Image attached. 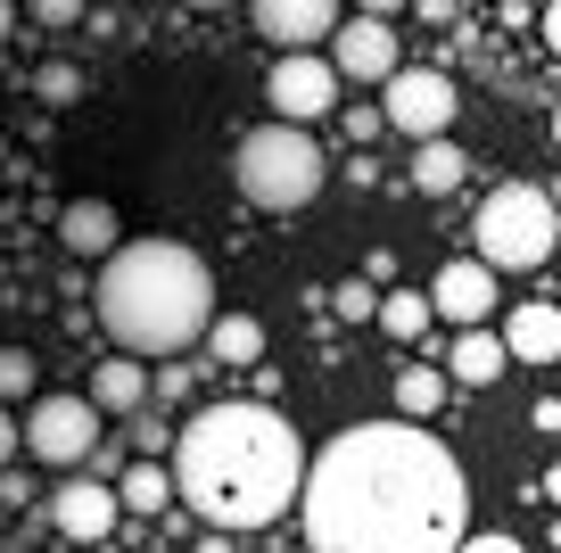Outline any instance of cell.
<instances>
[{
  "mask_svg": "<svg viewBox=\"0 0 561 553\" xmlns=\"http://www.w3.org/2000/svg\"><path fill=\"white\" fill-rule=\"evenodd\" d=\"M18 430H25V447H34V463H50V471H75V463H91V454L107 447L91 397H34V414H25Z\"/></svg>",
  "mask_w": 561,
  "mask_h": 553,
  "instance_id": "cell-7",
  "label": "cell"
},
{
  "mask_svg": "<svg viewBox=\"0 0 561 553\" xmlns=\"http://www.w3.org/2000/svg\"><path fill=\"white\" fill-rule=\"evenodd\" d=\"M446 363H404L397 372V421H413V430H430L438 421V405H446Z\"/></svg>",
  "mask_w": 561,
  "mask_h": 553,
  "instance_id": "cell-17",
  "label": "cell"
},
{
  "mask_svg": "<svg viewBox=\"0 0 561 553\" xmlns=\"http://www.w3.org/2000/svg\"><path fill=\"white\" fill-rule=\"evenodd\" d=\"M462 553H528V545H520V537H495V529H488V537H462Z\"/></svg>",
  "mask_w": 561,
  "mask_h": 553,
  "instance_id": "cell-26",
  "label": "cell"
},
{
  "mask_svg": "<svg viewBox=\"0 0 561 553\" xmlns=\"http://www.w3.org/2000/svg\"><path fill=\"white\" fill-rule=\"evenodd\" d=\"M347 133H355V149H371V140L388 133V116H380V108H347Z\"/></svg>",
  "mask_w": 561,
  "mask_h": 553,
  "instance_id": "cell-25",
  "label": "cell"
},
{
  "mask_svg": "<svg viewBox=\"0 0 561 553\" xmlns=\"http://www.w3.org/2000/svg\"><path fill=\"white\" fill-rule=\"evenodd\" d=\"M339 25H347V9H331V0H256V34L289 42V58H306V42H331Z\"/></svg>",
  "mask_w": 561,
  "mask_h": 553,
  "instance_id": "cell-12",
  "label": "cell"
},
{
  "mask_svg": "<svg viewBox=\"0 0 561 553\" xmlns=\"http://www.w3.org/2000/svg\"><path fill=\"white\" fill-rule=\"evenodd\" d=\"M462 173H471V166H462V149H455V140H430V149H413V191H421V199L462 191Z\"/></svg>",
  "mask_w": 561,
  "mask_h": 553,
  "instance_id": "cell-19",
  "label": "cell"
},
{
  "mask_svg": "<svg viewBox=\"0 0 561 553\" xmlns=\"http://www.w3.org/2000/svg\"><path fill=\"white\" fill-rule=\"evenodd\" d=\"M18 397H34V356H25V347H0V414Z\"/></svg>",
  "mask_w": 561,
  "mask_h": 553,
  "instance_id": "cell-24",
  "label": "cell"
},
{
  "mask_svg": "<svg viewBox=\"0 0 561 553\" xmlns=\"http://www.w3.org/2000/svg\"><path fill=\"white\" fill-rule=\"evenodd\" d=\"M430 323H438V314H430V290H388L380 297V330L388 339H430Z\"/></svg>",
  "mask_w": 561,
  "mask_h": 553,
  "instance_id": "cell-21",
  "label": "cell"
},
{
  "mask_svg": "<svg viewBox=\"0 0 561 553\" xmlns=\"http://www.w3.org/2000/svg\"><path fill=\"white\" fill-rule=\"evenodd\" d=\"M264 108H273V124H314V116H331L339 108V75H331V58H273V75H264Z\"/></svg>",
  "mask_w": 561,
  "mask_h": 553,
  "instance_id": "cell-8",
  "label": "cell"
},
{
  "mask_svg": "<svg viewBox=\"0 0 561 553\" xmlns=\"http://www.w3.org/2000/svg\"><path fill=\"white\" fill-rule=\"evenodd\" d=\"M528 421H537L545 438H561V397H537V405H528Z\"/></svg>",
  "mask_w": 561,
  "mask_h": 553,
  "instance_id": "cell-27",
  "label": "cell"
},
{
  "mask_svg": "<svg viewBox=\"0 0 561 553\" xmlns=\"http://www.w3.org/2000/svg\"><path fill=\"white\" fill-rule=\"evenodd\" d=\"M553 215H561V182H553Z\"/></svg>",
  "mask_w": 561,
  "mask_h": 553,
  "instance_id": "cell-35",
  "label": "cell"
},
{
  "mask_svg": "<svg viewBox=\"0 0 561 553\" xmlns=\"http://www.w3.org/2000/svg\"><path fill=\"white\" fill-rule=\"evenodd\" d=\"M331 314H339V323H380V290H371L364 273L339 281V290H331Z\"/></svg>",
  "mask_w": 561,
  "mask_h": 553,
  "instance_id": "cell-23",
  "label": "cell"
},
{
  "mask_svg": "<svg viewBox=\"0 0 561 553\" xmlns=\"http://www.w3.org/2000/svg\"><path fill=\"white\" fill-rule=\"evenodd\" d=\"M198 553H231V537H215V529H207V537H198Z\"/></svg>",
  "mask_w": 561,
  "mask_h": 553,
  "instance_id": "cell-31",
  "label": "cell"
},
{
  "mask_svg": "<svg viewBox=\"0 0 561 553\" xmlns=\"http://www.w3.org/2000/svg\"><path fill=\"white\" fill-rule=\"evenodd\" d=\"M495 273L479 257H455V264H438V281H430V314H446L455 330H495Z\"/></svg>",
  "mask_w": 561,
  "mask_h": 553,
  "instance_id": "cell-10",
  "label": "cell"
},
{
  "mask_svg": "<svg viewBox=\"0 0 561 553\" xmlns=\"http://www.w3.org/2000/svg\"><path fill=\"white\" fill-rule=\"evenodd\" d=\"M537 34H545V50L561 58V0H553V9H537Z\"/></svg>",
  "mask_w": 561,
  "mask_h": 553,
  "instance_id": "cell-29",
  "label": "cell"
},
{
  "mask_svg": "<svg viewBox=\"0 0 561 553\" xmlns=\"http://www.w3.org/2000/svg\"><path fill=\"white\" fill-rule=\"evenodd\" d=\"M207 347H215V363H264V323L256 314H215Z\"/></svg>",
  "mask_w": 561,
  "mask_h": 553,
  "instance_id": "cell-20",
  "label": "cell"
},
{
  "mask_svg": "<svg viewBox=\"0 0 561 553\" xmlns=\"http://www.w3.org/2000/svg\"><path fill=\"white\" fill-rule=\"evenodd\" d=\"M75 18H83L75 0H42V9H34V25H75Z\"/></svg>",
  "mask_w": 561,
  "mask_h": 553,
  "instance_id": "cell-28",
  "label": "cell"
},
{
  "mask_svg": "<svg viewBox=\"0 0 561 553\" xmlns=\"http://www.w3.org/2000/svg\"><path fill=\"white\" fill-rule=\"evenodd\" d=\"M553 140H561V108H553Z\"/></svg>",
  "mask_w": 561,
  "mask_h": 553,
  "instance_id": "cell-34",
  "label": "cell"
},
{
  "mask_svg": "<svg viewBox=\"0 0 561 553\" xmlns=\"http://www.w3.org/2000/svg\"><path fill=\"white\" fill-rule=\"evenodd\" d=\"M380 116H388V133H404L413 149H430V140H455L462 91H455V75H438V67H404L397 83L380 91Z\"/></svg>",
  "mask_w": 561,
  "mask_h": 553,
  "instance_id": "cell-6",
  "label": "cell"
},
{
  "mask_svg": "<svg viewBox=\"0 0 561 553\" xmlns=\"http://www.w3.org/2000/svg\"><path fill=\"white\" fill-rule=\"evenodd\" d=\"M149 388H158V381H149V363H133V356H100V372H91V388H83V397H91V414H149Z\"/></svg>",
  "mask_w": 561,
  "mask_h": 553,
  "instance_id": "cell-15",
  "label": "cell"
},
{
  "mask_svg": "<svg viewBox=\"0 0 561 553\" xmlns=\"http://www.w3.org/2000/svg\"><path fill=\"white\" fill-rule=\"evenodd\" d=\"M9 34H18V9H9V0H0V42H9Z\"/></svg>",
  "mask_w": 561,
  "mask_h": 553,
  "instance_id": "cell-32",
  "label": "cell"
},
{
  "mask_svg": "<svg viewBox=\"0 0 561 553\" xmlns=\"http://www.w3.org/2000/svg\"><path fill=\"white\" fill-rule=\"evenodd\" d=\"M231 182H240L256 207L298 215L306 199H322V182H331V157H322V140L298 133V124H256V133L231 149Z\"/></svg>",
  "mask_w": 561,
  "mask_h": 553,
  "instance_id": "cell-4",
  "label": "cell"
},
{
  "mask_svg": "<svg viewBox=\"0 0 561 553\" xmlns=\"http://www.w3.org/2000/svg\"><path fill=\"white\" fill-rule=\"evenodd\" d=\"M174 496L207 520L215 537H248L264 520H280L306 496V454L298 430L273 414V405H198L174 438Z\"/></svg>",
  "mask_w": 561,
  "mask_h": 553,
  "instance_id": "cell-2",
  "label": "cell"
},
{
  "mask_svg": "<svg viewBox=\"0 0 561 553\" xmlns=\"http://www.w3.org/2000/svg\"><path fill=\"white\" fill-rule=\"evenodd\" d=\"M58 248H67V257H116L124 248V224H116V207H107V199H67V207H58Z\"/></svg>",
  "mask_w": 561,
  "mask_h": 553,
  "instance_id": "cell-13",
  "label": "cell"
},
{
  "mask_svg": "<svg viewBox=\"0 0 561 553\" xmlns=\"http://www.w3.org/2000/svg\"><path fill=\"white\" fill-rule=\"evenodd\" d=\"M34 100L42 108H75L83 100V67H75V58H42L34 67Z\"/></svg>",
  "mask_w": 561,
  "mask_h": 553,
  "instance_id": "cell-22",
  "label": "cell"
},
{
  "mask_svg": "<svg viewBox=\"0 0 561 553\" xmlns=\"http://www.w3.org/2000/svg\"><path fill=\"white\" fill-rule=\"evenodd\" d=\"M116 504H124V512H165V504H182L174 471H165V463H124L116 471Z\"/></svg>",
  "mask_w": 561,
  "mask_h": 553,
  "instance_id": "cell-18",
  "label": "cell"
},
{
  "mask_svg": "<svg viewBox=\"0 0 561 553\" xmlns=\"http://www.w3.org/2000/svg\"><path fill=\"white\" fill-rule=\"evenodd\" d=\"M504 356L512 363H561V306L553 297H528L504 314Z\"/></svg>",
  "mask_w": 561,
  "mask_h": 553,
  "instance_id": "cell-14",
  "label": "cell"
},
{
  "mask_svg": "<svg viewBox=\"0 0 561 553\" xmlns=\"http://www.w3.org/2000/svg\"><path fill=\"white\" fill-rule=\"evenodd\" d=\"M545 496H553V504H561V463H553V471H545Z\"/></svg>",
  "mask_w": 561,
  "mask_h": 553,
  "instance_id": "cell-33",
  "label": "cell"
},
{
  "mask_svg": "<svg viewBox=\"0 0 561 553\" xmlns=\"http://www.w3.org/2000/svg\"><path fill=\"white\" fill-rule=\"evenodd\" d=\"M504 372H512L504 330H455V347H446V381H462V388H495Z\"/></svg>",
  "mask_w": 561,
  "mask_h": 553,
  "instance_id": "cell-16",
  "label": "cell"
},
{
  "mask_svg": "<svg viewBox=\"0 0 561 553\" xmlns=\"http://www.w3.org/2000/svg\"><path fill=\"white\" fill-rule=\"evenodd\" d=\"M116 487L107 479H67L58 487V504H50V520H58V537H67V545H100L107 529H116Z\"/></svg>",
  "mask_w": 561,
  "mask_h": 553,
  "instance_id": "cell-11",
  "label": "cell"
},
{
  "mask_svg": "<svg viewBox=\"0 0 561 553\" xmlns=\"http://www.w3.org/2000/svg\"><path fill=\"white\" fill-rule=\"evenodd\" d=\"M100 323L124 356H182L215 330V273L182 240H124L100 264Z\"/></svg>",
  "mask_w": 561,
  "mask_h": 553,
  "instance_id": "cell-3",
  "label": "cell"
},
{
  "mask_svg": "<svg viewBox=\"0 0 561 553\" xmlns=\"http://www.w3.org/2000/svg\"><path fill=\"white\" fill-rule=\"evenodd\" d=\"M331 75H339V83H397V75H404V50H397V25H388V18H347V25H339V34H331Z\"/></svg>",
  "mask_w": 561,
  "mask_h": 553,
  "instance_id": "cell-9",
  "label": "cell"
},
{
  "mask_svg": "<svg viewBox=\"0 0 561 553\" xmlns=\"http://www.w3.org/2000/svg\"><path fill=\"white\" fill-rule=\"evenodd\" d=\"M18 447H25V430H18V421H9V414H0V471L18 463Z\"/></svg>",
  "mask_w": 561,
  "mask_h": 553,
  "instance_id": "cell-30",
  "label": "cell"
},
{
  "mask_svg": "<svg viewBox=\"0 0 561 553\" xmlns=\"http://www.w3.org/2000/svg\"><path fill=\"white\" fill-rule=\"evenodd\" d=\"M314 553H462L471 487L462 463L413 421H355L306 463Z\"/></svg>",
  "mask_w": 561,
  "mask_h": 553,
  "instance_id": "cell-1",
  "label": "cell"
},
{
  "mask_svg": "<svg viewBox=\"0 0 561 553\" xmlns=\"http://www.w3.org/2000/svg\"><path fill=\"white\" fill-rule=\"evenodd\" d=\"M471 240H479V264H488L495 281H504V273H537V264L553 257V240H561L553 191H528V182H504V191H495L488 207H479Z\"/></svg>",
  "mask_w": 561,
  "mask_h": 553,
  "instance_id": "cell-5",
  "label": "cell"
}]
</instances>
